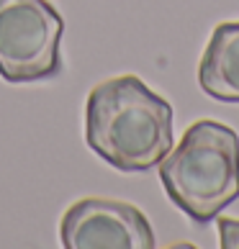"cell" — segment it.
<instances>
[{
    "label": "cell",
    "mask_w": 239,
    "mask_h": 249,
    "mask_svg": "<svg viewBox=\"0 0 239 249\" xmlns=\"http://www.w3.org/2000/svg\"><path fill=\"white\" fill-rule=\"evenodd\" d=\"M85 142L121 172H147L175 144L172 106L136 75L108 77L85 103Z\"/></svg>",
    "instance_id": "cell-1"
},
{
    "label": "cell",
    "mask_w": 239,
    "mask_h": 249,
    "mask_svg": "<svg viewBox=\"0 0 239 249\" xmlns=\"http://www.w3.org/2000/svg\"><path fill=\"white\" fill-rule=\"evenodd\" d=\"M167 198L193 224H208L239 198V134L232 126L196 121L160 162Z\"/></svg>",
    "instance_id": "cell-2"
},
{
    "label": "cell",
    "mask_w": 239,
    "mask_h": 249,
    "mask_svg": "<svg viewBox=\"0 0 239 249\" xmlns=\"http://www.w3.org/2000/svg\"><path fill=\"white\" fill-rule=\"evenodd\" d=\"M64 21L47 0H0V77L41 82L62 75Z\"/></svg>",
    "instance_id": "cell-3"
},
{
    "label": "cell",
    "mask_w": 239,
    "mask_h": 249,
    "mask_svg": "<svg viewBox=\"0 0 239 249\" xmlns=\"http://www.w3.org/2000/svg\"><path fill=\"white\" fill-rule=\"evenodd\" d=\"M59 242L67 249H152L157 239L144 211L131 203L82 198L64 211Z\"/></svg>",
    "instance_id": "cell-4"
},
{
    "label": "cell",
    "mask_w": 239,
    "mask_h": 249,
    "mask_svg": "<svg viewBox=\"0 0 239 249\" xmlns=\"http://www.w3.org/2000/svg\"><path fill=\"white\" fill-rule=\"evenodd\" d=\"M201 90L221 103H239V21L219 23L198 64Z\"/></svg>",
    "instance_id": "cell-5"
},
{
    "label": "cell",
    "mask_w": 239,
    "mask_h": 249,
    "mask_svg": "<svg viewBox=\"0 0 239 249\" xmlns=\"http://www.w3.org/2000/svg\"><path fill=\"white\" fill-rule=\"evenodd\" d=\"M219 244L221 249H239V218H219Z\"/></svg>",
    "instance_id": "cell-6"
}]
</instances>
